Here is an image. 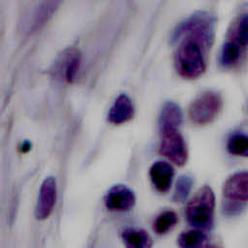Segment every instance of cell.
Here are the masks:
<instances>
[{"label":"cell","instance_id":"6da1fadb","mask_svg":"<svg viewBox=\"0 0 248 248\" xmlns=\"http://www.w3.org/2000/svg\"><path fill=\"white\" fill-rule=\"evenodd\" d=\"M214 35L215 17L207 12L195 13L175 27L171 41L178 44L174 67L180 77L193 79L204 73Z\"/></svg>","mask_w":248,"mask_h":248},{"label":"cell","instance_id":"7a4b0ae2","mask_svg":"<svg viewBox=\"0 0 248 248\" xmlns=\"http://www.w3.org/2000/svg\"><path fill=\"white\" fill-rule=\"evenodd\" d=\"M215 195L211 187L200 188L188 202L185 216L188 224L199 230H210L213 227Z\"/></svg>","mask_w":248,"mask_h":248},{"label":"cell","instance_id":"3957f363","mask_svg":"<svg viewBox=\"0 0 248 248\" xmlns=\"http://www.w3.org/2000/svg\"><path fill=\"white\" fill-rule=\"evenodd\" d=\"M222 105V97L218 92L204 91L197 96L189 106V118L197 125L208 124L217 117Z\"/></svg>","mask_w":248,"mask_h":248},{"label":"cell","instance_id":"277c9868","mask_svg":"<svg viewBox=\"0 0 248 248\" xmlns=\"http://www.w3.org/2000/svg\"><path fill=\"white\" fill-rule=\"evenodd\" d=\"M162 139L159 152L177 166H184L188 160L186 142L178 130L161 132Z\"/></svg>","mask_w":248,"mask_h":248},{"label":"cell","instance_id":"5b68a950","mask_svg":"<svg viewBox=\"0 0 248 248\" xmlns=\"http://www.w3.org/2000/svg\"><path fill=\"white\" fill-rule=\"evenodd\" d=\"M81 64V53L76 47L65 49L53 64L51 70L55 79L72 83L78 76Z\"/></svg>","mask_w":248,"mask_h":248},{"label":"cell","instance_id":"8992f818","mask_svg":"<svg viewBox=\"0 0 248 248\" xmlns=\"http://www.w3.org/2000/svg\"><path fill=\"white\" fill-rule=\"evenodd\" d=\"M64 0H40L30 14L26 22L28 34L40 31L54 16Z\"/></svg>","mask_w":248,"mask_h":248},{"label":"cell","instance_id":"52a82bcc","mask_svg":"<svg viewBox=\"0 0 248 248\" xmlns=\"http://www.w3.org/2000/svg\"><path fill=\"white\" fill-rule=\"evenodd\" d=\"M56 197V180L53 176H47L44 179L41 185L35 207V216L38 220H46L49 217L54 208Z\"/></svg>","mask_w":248,"mask_h":248},{"label":"cell","instance_id":"ba28073f","mask_svg":"<svg viewBox=\"0 0 248 248\" xmlns=\"http://www.w3.org/2000/svg\"><path fill=\"white\" fill-rule=\"evenodd\" d=\"M104 202L109 210L129 211L136 203V196L128 186L116 184L107 192Z\"/></svg>","mask_w":248,"mask_h":248},{"label":"cell","instance_id":"9c48e42d","mask_svg":"<svg viewBox=\"0 0 248 248\" xmlns=\"http://www.w3.org/2000/svg\"><path fill=\"white\" fill-rule=\"evenodd\" d=\"M225 199L247 202L248 201V171H239L232 174L223 187Z\"/></svg>","mask_w":248,"mask_h":248},{"label":"cell","instance_id":"30bf717a","mask_svg":"<svg viewBox=\"0 0 248 248\" xmlns=\"http://www.w3.org/2000/svg\"><path fill=\"white\" fill-rule=\"evenodd\" d=\"M174 175L173 168L167 162H155L149 170V176L153 186L161 193H167L172 183Z\"/></svg>","mask_w":248,"mask_h":248},{"label":"cell","instance_id":"8fae6325","mask_svg":"<svg viewBox=\"0 0 248 248\" xmlns=\"http://www.w3.org/2000/svg\"><path fill=\"white\" fill-rule=\"evenodd\" d=\"M134 115V106L126 94H120L112 104L108 113V119L111 124H123Z\"/></svg>","mask_w":248,"mask_h":248},{"label":"cell","instance_id":"7c38bea8","mask_svg":"<svg viewBox=\"0 0 248 248\" xmlns=\"http://www.w3.org/2000/svg\"><path fill=\"white\" fill-rule=\"evenodd\" d=\"M183 121V113L180 107L172 102H166L161 109L159 116L160 132L169 130H178Z\"/></svg>","mask_w":248,"mask_h":248},{"label":"cell","instance_id":"4fadbf2b","mask_svg":"<svg viewBox=\"0 0 248 248\" xmlns=\"http://www.w3.org/2000/svg\"><path fill=\"white\" fill-rule=\"evenodd\" d=\"M227 40H230L242 48L248 46V14L235 18L228 31Z\"/></svg>","mask_w":248,"mask_h":248},{"label":"cell","instance_id":"5bb4252c","mask_svg":"<svg viewBox=\"0 0 248 248\" xmlns=\"http://www.w3.org/2000/svg\"><path fill=\"white\" fill-rule=\"evenodd\" d=\"M121 237L125 246L130 248H149L152 246V238L144 230L128 228L122 232Z\"/></svg>","mask_w":248,"mask_h":248},{"label":"cell","instance_id":"9a60e30c","mask_svg":"<svg viewBox=\"0 0 248 248\" xmlns=\"http://www.w3.org/2000/svg\"><path fill=\"white\" fill-rule=\"evenodd\" d=\"M243 48L235 43L226 40L221 47L219 63L223 68H232L236 65L241 57Z\"/></svg>","mask_w":248,"mask_h":248},{"label":"cell","instance_id":"2e32d148","mask_svg":"<svg viewBox=\"0 0 248 248\" xmlns=\"http://www.w3.org/2000/svg\"><path fill=\"white\" fill-rule=\"evenodd\" d=\"M207 240V236L198 229L180 233L177 237V244L182 248H194L204 246Z\"/></svg>","mask_w":248,"mask_h":248},{"label":"cell","instance_id":"e0dca14e","mask_svg":"<svg viewBox=\"0 0 248 248\" xmlns=\"http://www.w3.org/2000/svg\"><path fill=\"white\" fill-rule=\"evenodd\" d=\"M227 149L232 155L248 157V135L234 134L230 137Z\"/></svg>","mask_w":248,"mask_h":248},{"label":"cell","instance_id":"ac0fdd59","mask_svg":"<svg viewBox=\"0 0 248 248\" xmlns=\"http://www.w3.org/2000/svg\"><path fill=\"white\" fill-rule=\"evenodd\" d=\"M193 186V178L190 175H181L176 181L174 192H173V201L176 202H183L188 198Z\"/></svg>","mask_w":248,"mask_h":248},{"label":"cell","instance_id":"d6986e66","mask_svg":"<svg viewBox=\"0 0 248 248\" xmlns=\"http://www.w3.org/2000/svg\"><path fill=\"white\" fill-rule=\"evenodd\" d=\"M177 222V216L173 211H165L161 213L155 220L153 228L154 231L159 234L168 232Z\"/></svg>","mask_w":248,"mask_h":248},{"label":"cell","instance_id":"ffe728a7","mask_svg":"<svg viewBox=\"0 0 248 248\" xmlns=\"http://www.w3.org/2000/svg\"><path fill=\"white\" fill-rule=\"evenodd\" d=\"M244 204L242 202H237V201H232V200H228L224 201L223 203V211L226 215L229 216H233L241 212L243 209Z\"/></svg>","mask_w":248,"mask_h":248},{"label":"cell","instance_id":"44dd1931","mask_svg":"<svg viewBox=\"0 0 248 248\" xmlns=\"http://www.w3.org/2000/svg\"><path fill=\"white\" fill-rule=\"evenodd\" d=\"M30 147H31V144H30L28 141H24V142L21 144V146H20V150H21L22 152H27V151L30 149Z\"/></svg>","mask_w":248,"mask_h":248}]
</instances>
